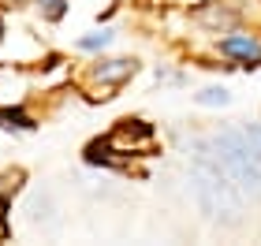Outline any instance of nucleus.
Segmentation results:
<instances>
[{
	"label": "nucleus",
	"mask_w": 261,
	"mask_h": 246,
	"mask_svg": "<svg viewBox=\"0 0 261 246\" xmlns=\"http://www.w3.org/2000/svg\"><path fill=\"white\" fill-rule=\"evenodd\" d=\"M0 127H8V131H34V120L22 108H0Z\"/></svg>",
	"instance_id": "423d86ee"
},
{
	"label": "nucleus",
	"mask_w": 261,
	"mask_h": 246,
	"mask_svg": "<svg viewBox=\"0 0 261 246\" xmlns=\"http://www.w3.org/2000/svg\"><path fill=\"white\" fill-rule=\"evenodd\" d=\"M19 4H22V0H0V8H4V11L8 8H19Z\"/></svg>",
	"instance_id": "ddd939ff"
},
{
	"label": "nucleus",
	"mask_w": 261,
	"mask_h": 246,
	"mask_svg": "<svg viewBox=\"0 0 261 246\" xmlns=\"http://www.w3.org/2000/svg\"><path fill=\"white\" fill-rule=\"evenodd\" d=\"M8 235H11V224H8V216H4V213H0V242H4Z\"/></svg>",
	"instance_id": "f8f14e48"
},
{
	"label": "nucleus",
	"mask_w": 261,
	"mask_h": 246,
	"mask_svg": "<svg viewBox=\"0 0 261 246\" xmlns=\"http://www.w3.org/2000/svg\"><path fill=\"white\" fill-rule=\"evenodd\" d=\"M109 41H112V34H109V30H101V34H90V38H82L79 45H82V49H90V52H93V49H105Z\"/></svg>",
	"instance_id": "9d476101"
},
{
	"label": "nucleus",
	"mask_w": 261,
	"mask_h": 246,
	"mask_svg": "<svg viewBox=\"0 0 261 246\" xmlns=\"http://www.w3.org/2000/svg\"><path fill=\"white\" fill-rule=\"evenodd\" d=\"M194 194H198V205L201 213L213 216V220H228L235 224L243 213V198H239V186L231 183V175L220 168L213 146H194Z\"/></svg>",
	"instance_id": "f257e3e1"
},
{
	"label": "nucleus",
	"mask_w": 261,
	"mask_h": 246,
	"mask_svg": "<svg viewBox=\"0 0 261 246\" xmlns=\"http://www.w3.org/2000/svg\"><path fill=\"white\" fill-rule=\"evenodd\" d=\"M135 71H138V60H130V56H116V60H97V64H93L90 75H86V82H90L93 90H105L101 97L109 101L112 90H120L123 82H130Z\"/></svg>",
	"instance_id": "20e7f679"
},
{
	"label": "nucleus",
	"mask_w": 261,
	"mask_h": 246,
	"mask_svg": "<svg viewBox=\"0 0 261 246\" xmlns=\"http://www.w3.org/2000/svg\"><path fill=\"white\" fill-rule=\"evenodd\" d=\"M198 19H201V22H213V26H231V22H235V11L213 4V8H201V11H198Z\"/></svg>",
	"instance_id": "0eeeda50"
},
{
	"label": "nucleus",
	"mask_w": 261,
	"mask_h": 246,
	"mask_svg": "<svg viewBox=\"0 0 261 246\" xmlns=\"http://www.w3.org/2000/svg\"><path fill=\"white\" fill-rule=\"evenodd\" d=\"M67 4H71V0H38V8H41L45 19H60L67 11Z\"/></svg>",
	"instance_id": "1a4fd4ad"
},
{
	"label": "nucleus",
	"mask_w": 261,
	"mask_h": 246,
	"mask_svg": "<svg viewBox=\"0 0 261 246\" xmlns=\"http://www.w3.org/2000/svg\"><path fill=\"white\" fill-rule=\"evenodd\" d=\"M228 101H231V93L220 90V86H209V90L198 93V104H228Z\"/></svg>",
	"instance_id": "6e6552de"
},
{
	"label": "nucleus",
	"mask_w": 261,
	"mask_h": 246,
	"mask_svg": "<svg viewBox=\"0 0 261 246\" xmlns=\"http://www.w3.org/2000/svg\"><path fill=\"white\" fill-rule=\"evenodd\" d=\"M246 142H250V153H254V160H257V168H261V127H246Z\"/></svg>",
	"instance_id": "9b49d317"
},
{
	"label": "nucleus",
	"mask_w": 261,
	"mask_h": 246,
	"mask_svg": "<svg viewBox=\"0 0 261 246\" xmlns=\"http://www.w3.org/2000/svg\"><path fill=\"white\" fill-rule=\"evenodd\" d=\"M220 52L239 60L243 67H261V34H250V30L228 34V38H220Z\"/></svg>",
	"instance_id": "39448f33"
},
{
	"label": "nucleus",
	"mask_w": 261,
	"mask_h": 246,
	"mask_svg": "<svg viewBox=\"0 0 261 246\" xmlns=\"http://www.w3.org/2000/svg\"><path fill=\"white\" fill-rule=\"evenodd\" d=\"M213 153H217L220 168L231 175V183L243 194L261 198V168H257V160L250 153V142H246L243 131H220L213 138Z\"/></svg>",
	"instance_id": "f03ea898"
},
{
	"label": "nucleus",
	"mask_w": 261,
	"mask_h": 246,
	"mask_svg": "<svg viewBox=\"0 0 261 246\" xmlns=\"http://www.w3.org/2000/svg\"><path fill=\"white\" fill-rule=\"evenodd\" d=\"M101 142L109 146L112 153H127V157L149 153V149H153V127L146 120H120Z\"/></svg>",
	"instance_id": "7ed1b4c3"
},
{
	"label": "nucleus",
	"mask_w": 261,
	"mask_h": 246,
	"mask_svg": "<svg viewBox=\"0 0 261 246\" xmlns=\"http://www.w3.org/2000/svg\"><path fill=\"white\" fill-rule=\"evenodd\" d=\"M0 38H4V22H0Z\"/></svg>",
	"instance_id": "4468645a"
}]
</instances>
